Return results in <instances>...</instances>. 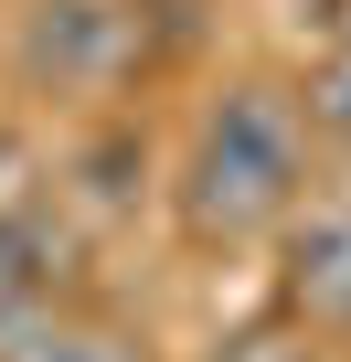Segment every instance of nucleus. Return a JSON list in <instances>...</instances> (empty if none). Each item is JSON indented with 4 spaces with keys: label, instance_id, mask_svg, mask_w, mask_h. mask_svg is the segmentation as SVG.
I'll use <instances>...</instances> for the list:
<instances>
[{
    "label": "nucleus",
    "instance_id": "nucleus-1",
    "mask_svg": "<svg viewBox=\"0 0 351 362\" xmlns=\"http://www.w3.org/2000/svg\"><path fill=\"white\" fill-rule=\"evenodd\" d=\"M309 192V128H298V96L277 86H224L182 149V181H170V203H182V235L192 245H256L298 214Z\"/></svg>",
    "mask_w": 351,
    "mask_h": 362
},
{
    "label": "nucleus",
    "instance_id": "nucleus-2",
    "mask_svg": "<svg viewBox=\"0 0 351 362\" xmlns=\"http://www.w3.org/2000/svg\"><path fill=\"white\" fill-rule=\"evenodd\" d=\"M138 54H149V33L128 0H22V22H11V75L54 107L117 96Z\"/></svg>",
    "mask_w": 351,
    "mask_h": 362
},
{
    "label": "nucleus",
    "instance_id": "nucleus-3",
    "mask_svg": "<svg viewBox=\"0 0 351 362\" xmlns=\"http://www.w3.org/2000/svg\"><path fill=\"white\" fill-rule=\"evenodd\" d=\"M277 288L298 330H351V203H298L277 224Z\"/></svg>",
    "mask_w": 351,
    "mask_h": 362
},
{
    "label": "nucleus",
    "instance_id": "nucleus-4",
    "mask_svg": "<svg viewBox=\"0 0 351 362\" xmlns=\"http://www.w3.org/2000/svg\"><path fill=\"white\" fill-rule=\"evenodd\" d=\"M64 192H75L96 224L138 214V192H149V139H138V128H96V139H75V160H64Z\"/></svg>",
    "mask_w": 351,
    "mask_h": 362
},
{
    "label": "nucleus",
    "instance_id": "nucleus-5",
    "mask_svg": "<svg viewBox=\"0 0 351 362\" xmlns=\"http://www.w3.org/2000/svg\"><path fill=\"white\" fill-rule=\"evenodd\" d=\"M54 267H64L54 203H32V214H0V320H11V309H54Z\"/></svg>",
    "mask_w": 351,
    "mask_h": 362
},
{
    "label": "nucleus",
    "instance_id": "nucleus-6",
    "mask_svg": "<svg viewBox=\"0 0 351 362\" xmlns=\"http://www.w3.org/2000/svg\"><path fill=\"white\" fill-rule=\"evenodd\" d=\"M298 128H309V139H340V149H351V43H340V54H330V64L309 75V96H298Z\"/></svg>",
    "mask_w": 351,
    "mask_h": 362
},
{
    "label": "nucleus",
    "instance_id": "nucleus-7",
    "mask_svg": "<svg viewBox=\"0 0 351 362\" xmlns=\"http://www.w3.org/2000/svg\"><path fill=\"white\" fill-rule=\"evenodd\" d=\"M43 181H54V170H43L22 139H0V214H32V203H43Z\"/></svg>",
    "mask_w": 351,
    "mask_h": 362
},
{
    "label": "nucleus",
    "instance_id": "nucleus-8",
    "mask_svg": "<svg viewBox=\"0 0 351 362\" xmlns=\"http://www.w3.org/2000/svg\"><path fill=\"white\" fill-rule=\"evenodd\" d=\"M213 362H319V351H309L298 330H234V341H224Z\"/></svg>",
    "mask_w": 351,
    "mask_h": 362
}]
</instances>
